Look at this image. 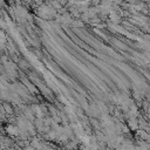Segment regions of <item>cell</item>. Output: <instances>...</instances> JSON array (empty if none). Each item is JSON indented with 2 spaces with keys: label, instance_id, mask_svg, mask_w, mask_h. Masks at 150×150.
Masks as SVG:
<instances>
[{
  "label": "cell",
  "instance_id": "obj_1",
  "mask_svg": "<svg viewBox=\"0 0 150 150\" xmlns=\"http://www.w3.org/2000/svg\"><path fill=\"white\" fill-rule=\"evenodd\" d=\"M2 109H4V111H5V114H12L13 112V109H12V105L8 103V102H5V103H2Z\"/></svg>",
  "mask_w": 150,
  "mask_h": 150
},
{
  "label": "cell",
  "instance_id": "obj_2",
  "mask_svg": "<svg viewBox=\"0 0 150 150\" xmlns=\"http://www.w3.org/2000/svg\"><path fill=\"white\" fill-rule=\"evenodd\" d=\"M0 42H2V43L6 42V35H5L2 29H0Z\"/></svg>",
  "mask_w": 150,
  "mask_h": 150
}]
</instances>
